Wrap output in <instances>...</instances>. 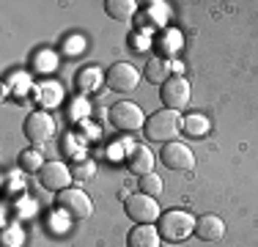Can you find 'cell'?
<instances>
[{
  "label": "cell",
  "instance_id": "obj_1",
  "mask_svg": "<svg viewBox=\"0 0 258 247\" xmlns=\"http://www.w3.org/2000/svg\"><path fill=\"white\" fill-rule=\"evenodd\" d=\"M159 236L168 239V242H184L189 233H195V220L189 212L184 209H170V212H162L157 225Z\"/></svg>",
  "mask_w": 258,
  "mask_h": 247
},
{
  "label": "cell",
  "instance_id": "obj_2",
  "mask_svg": "<svg viewBox=\"0 0 258 247\" xmlns=\"http://www.w3.org/2000/svg\"><path fill=\"white\" fill-rule=\"evenodd\" d=\"M55 209L60 214H66L72 222H80V220H88L94 214V203L91 198L77 187H69L63 193H58V201H55Z\"/></svg>",
  "mask_w": 258,
  "mask_h": 247
},
{
  "label": "cell",
  "instance_id": "obj_3",
  "mask_svg": "<svg viewBox=\"0 0 258 247\" xmlns=\"http://www.w3.org/2000/svg\"><path fill=\"white\" fill-rule=\"evenodd\" d=\"M181 129V121H179V113L176 110H157V113L149 115L143 132L149 140H157V143H168L170 138H176V132Z\"/></svg>",
  "mask_w": 258,
  "mask_h": 247
},
{
  "label": "cell",
  "instance_id": "obj_4",
  "mask_svg": "<svg viewBox=\"0 0 258 247\" xmlns=\"http://www.w3.org/2000/svg\"><path fill=\"white\" fill-rule=\"evenodd\" d=\"M124 209H126V217L132 220L135 225H151L154 220H159V217H162V212H159V203H157V198H151V195H143V193H138V195L126 198Z\"/></svg>",
  "mask_w": 258,
  "mask_h": 247
},
{
  "label": "cell",
  "instance_id": "obj_5",
  "mask_svg": "<svg viewBox=\"0 0 258 247\" xmlns=\"http://www.w3.org/2000/svg\"><path fill=\"white\" fill-rule=\"evenodd\" d=\"M107 115H110V124H113L115 129H121V132H135V129L146 127L143 110H140L135 102H126V99L115 102L113 107L107 110Z\"/></svg>",
  "mask_w": 258,
  "mask_h": 247
},
{
  "label": "cell",
  "instance_id": "obj_6",
  "mask_svg": "<svg viewBox=\"0 0 258 247\" xmlns=\"http://www.w3.org/2000/svg\"><path fill=\"white\" fill-rule=\"evenodd\" d=\"M22 132H25V138L33 143V148H39V146H44L47 140H52L55 121H52V115L47 113V110H36V113H30L25 118Z\"/></svg>",
  "mask_w": 258,
  "mask_h": 247
},
{
  "label": "cell",
  "instance_id": "obj_7",
  "mask_svg": "<svg viewBox=\"0 0 258 247\" xmlns=\"http://www.w3.org/2000/svg\"><path fill=\"white\" fill-rule=\"evenodd\" d=\"M104 83H107V88L118 91V94H126V91L138 88L140 72L135 69L132 64H126V60H118V64H113L107 72H104Z\"/></svg>",
  "mask_w": 258,
  "mask_h": 247
},
{
  "label": "cell",
  "instance_id": "obj_8",
  "mask_svg": "<svg viewBox=\"0 0 258 247\" xmlns=\"http://www.w3.org/2000/svg\"><path fill=\"white\" fill-rule=\"evenodd\" d=\"M72 178H75L72 176V168H66L63 162H58V159H50V162L39 170L41 187L50 190V193H63V190H69Z\"/></svg>",
  "mask_w": 258,
  "mask_h": 247
},
{
  "label": "cell",
  "instance_id": "obj_9",
  "mask_svg": "<svg viewBox=\"0 0 258 247\" xmlns=\"http://www.w3.org/2000/svg\"><path fill=\"white\" fill-rule=\"evenodd\" d=\"M159 96H162L165 107L168 110H184L189 104V83L184 77H179V74H173V77L168 80V83L162 85V91H159Z\"/></svg>",
  "mask_w": 258,
  "mask_h": 247
},
{
  "label": "cell",
  "instance_id": "obj_10",
  "mask_svg": "<svg viewBox=\"0 0 258 247\" xmlns=\"http://www.w3.org/2000/svg\"><path fill=\"white\" fill-rule=\"evenodd\" d=\"M162 162L170 170H192L195 168V157L189 151V146L179 143V140H170V143L162 146Z\"/></svg>",
  "mask_w": 258,
  "mask_h": 247
},
{
  "label": "cell",
  "instance_id": "obj_11",
  "mask_svg": "<svg viewBox=\"0 0 258 247\" xmlns=\"http://www.w3.org/2000/svg\"><path fill=\"white\" fill-rule=\"evenodd\" d=\"M195 236L204 242H220L225 236V222L217 214H201L195 220Z\"/></svg>",
  "mask_w": 258,
  "mask_h": 247
},
{
  "label": "cell",
  "instance_id": "obj_12",
  "mask_svg": "<svg viewBox=\"0 0 258 247\" xmlns=\"http://www.w3.org/2000/svg\"><path fill=\"white\" fill-rule=\"evenodd\" d=\"M126 168L135 176H146V173H154V154L149 151V146H135L126 157Z\"/></svg>",
  "mask_w": 258,
  "mask_h": 247
},
{
  "label": "cell",
  "instance_id": "obj_13",
  "mask_svg": "<svg viewBox=\"0 0 258 247\" xmlns=\"http://www.w3.org/2000/svg\"><path fill=\"white\" fill-rule=\"evenodd\" d=\"M159 231L154 225H135L126 233V247H159Z\"/></svg>",
  "mask_w": 258,
  "mask_h": 247
},
{
  "label": "cell",
  "instance_id": "obj_14",
  "mask_svg": "<svg viewBox=\"0 0 258 247\" xmlns=\"http://www.w3.org/2000/svg\"><path fill=\"white\" fill-rule=\"evenodd\" d=\"M146 80L149 83H154V85H165L173 74H170V60L168 58H159V55H154V58H149V64H146Z\"/></svg>",
  "mask_w": 258,
  "mask_h": 247
},
{
  "label": "cell",
  "instance_id": "obj_15",
  "mask_svg": "<svg viewBox=\"0 0 258 247\" xmlns=\"http://www.w3.org/2000/svg\"><path fill=\"white\" fill-rule=\"evenodd\" d=\"M104 11H107L110 20L126 22L138 14V3H135V0H107V3H104Z\"/></svg>",
  "mask_w": 258,
  "mask_h": 247
},
{
  "label": "cell",
  "instance_id": "obj_16",
  "mask_svg": "<svg viewBox=\"0 0 258 247\" xmlns=\"http://www.w3.org/2000/svg\"><path fill=\"white\" fill-rule=\"evenodd\" d=\"M179 47H181V36L176 30H162L154 41V49L159 52V58H168V60H170V55L179 52Z\"/></svg>",
  "mask_w": 258,
  "mask_h": 247
},
{
  "label": "cell",
  "instance_id": "obj_17",
  "mask_svg": "<svg viewBox=\"0 0 258 247\" xmlns=\"http://www.w3.org/2000/svg\"><path fill=\"white\" fill-rule=\"evenodd\" d=\"M102 83H104V72L96 69V66H88V69H83L77 74V91L80 94H91V91H96Z\"/></svg>",
  "mask_w": 258,
  "mask_h": 247
},
{
  "label": "cell",
  "instance_id": "obj_18",
  "mask_svg": "<svg viewBox=\"0 0 258 247\" xmlns=\"http://www.w3.org/2000/svg\"><path fill=\"white\" fill-rule=\"evenodd\" d=\"M72 176H75V181H94L96 162L94 159H85V157H77L75 165H72Z\"/></svg>",
  "mask_w": 258,
  "mask_h": 247
},
{
  "label": "cell",
  "instance_id": "obj_19",
  "mask_svg": "<svg viewBox=\"0 0 258 247\" xmlns=\"http://www.w3.org/2000/svg\"><path fill=\"white\" fill-rule=\"evenodd\" d=\"M209 118L206 115H201V113H192V115H187V121H184V132L189 135V138H204V135L209 132Z\"/></svg>",
  "mask_w": 258,
  "mask_h": 247
},
{
  "label": "cell",
  "instance_id": "obj_20",
  "mask_svg": "<svg viewBox=\"0 0 258 247\" xmlns=\"http://www.w3.org/2000/svg\"><path fill=\"white\" fill-rule=\"evenodd\" d=\"M20 165L25 170H33V173H39L41 168H44V154L39 151V148H25V151L20 154Z\"/></svg>",
  "mask_w": 258,
  "mask_h": 247
},
{
  "label": "cell",
  "instance_id": "obj_21",
  "mask_svg": "<svg viewBox=\"0 0 258 247\" xmlns=\"http://www.w3.org/2000/svg\"><path fill=\"white\" fill-rule=\"evenodd\" d=\"M138 187H140V193H143V195L157 198L159 193H162V178H159L157 173H146V176L138 178Z\"/></svg>",
  "mask_w": 258,
  "mask_h": 247
},
{
  "label": "cell",
  "instance_id": "obj_22",
  "mask_svg": "<svg viewBox=\"0 0 258 247\" xmlns=\"http://www.w3.org/2000/svg\"><path fill=\"white\" fill-rule=\"evenodd\" d=\"M6 187V195H14V193H22L25 190V178H22V173H9L3 181Z\"/></svg>",
  "mask_w": 258,
  "mask_h": 247
},
{
  "label": "cell",
  "instance_id": "obj_23",
  "mask_svg": "<svg viewBox=\"0 0 258 247\" xmlns=\"http://www.w3.org/2000/svg\"><path fill=\"white\" fill-rule=\"evenodd\" d=\"M162 20H165V3H151L149 6V14L146 17H140V25H146V22H157V25H162Z\"/></svg>",
  "mask_w": 258,
  "mask_h": 247
},
{
  "label": "cell",
  "instance_id": "obj_24",
  "mask_svg": "<svg viewBox=\"0 0 258 247\" xmlns=\"http://www.w3.org/2000/svg\"><path fill=\"white\" fill-rule=\"evenodd\" d=\"M20 242H22L20 228H9V231L3 233V247H20Z\"/></svg>",
  "mask_w": 258,
  "mask_h": 247
},
{
  "label": "cell",
  "instance_id": "obj_25",
  "mask_svg": "<svg viewBox=\"0 0 258 247\" xmlns=\"http://www.w3.org/2000/svg\"><path fill=\"white\" fill-rule=\"evenodd\" d=\"M52 64H55V58H52V55H41V58L36 55V66H44V69H52Z\"/></svg>",
  "mask_w": 258,
  "mask_h": 247
},
{
  "label": "cell",
  "instance_id": "obj_26",
  "mask_svg": "<svg viewBox=\"0 0 258 247\" xmlns=\"http://www.w3.org/2000/svg\"><path fill=\"white\" fill-rule=\"evenodd\" d=\"M80 49H83V39H72L69 44H66V52H69V55H77Z\"/></svg>",
  "mask_w": 258,
  "mask_h": 247
}]
</instances>
